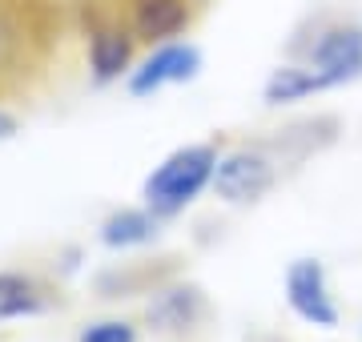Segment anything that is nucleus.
<instances>
[{
    "mask_svg": "<svg viewBox=\"0 0 362 342\" xmlns=\"http://www.w3.org/2000/svg\"><path fill=\"white\" fill-rule=\"evenodd\" d=\"M61 40V4L52 0H0V97L40 73Z\"/></svg>",
    "mask_w": 362,
    "mask_h": 342,
    "instance_id": "f257e3e1",
    "label": "nucleus"
},
{
    "mask_svg": "<svg viewBox=\"0 0 362 342\" xmlns=\"http://www.w3.org/2000/svg\"><path fill=\"white\" fill-rule=\"evenodd\" d=\"M218 158H221L218 141H185L177 149H169L165 158L145 173L141 206L153 210L161 222H173L185 210H194L214 185Z\"/></svg>",
    "mask_w": 362,
    "mask_h": 342,
    "instance_id": "f03ea898",
    "label": "nucleus"
},
{
    "mask_svg": "<svg viewBox=\"0 0 362 342\" xmlns=\"http://www.w3.org/2000/svg\"><path fill=\"white\" fill-rule=\"evenodd\" d=\"M286 173H290V161L282 158V149L270 137L233 141V145H221L209 194L221 206H230V210H250V206L270 198L274 189L282 185Z\"/></svg>",
    "mask_w": 362,
    "mask_h": 342,
    "instance_id": "7ed1b4c3",
    "label": "nucleus"
},
{
    "mask_svg": "<svg viewBox=\"0 0 362 342\" xmlns=\"http://www.w3.org/2000/svg\"><path fill=\"white\" fill-rule=\"evenodd\" d=\"M77 33H81V45H85L89 81L97 89L121 85L145 49L141 40H137V33L129 28V20L121 16L117 0H81Z\"/></svg>",
    "mask_w": 362,
    "mask_h": 342,
    "instance_id": "20e7f679",
    "label": "nucleus"
},
{
    "mask_svg": "<svg viewBox=\"0 0 362 342\" xmlns=\"http://www.w3.org/2000/svg\"><path fill=\"white\" fill-rule=\"evenodd\" d=\"M290 57L306 61L330 85V93L346 89V85L362 81V20L322 16L302 33V40L290 45Z\"/></svg>",
    "mask_w": 362,
    "mask_h": 342,
    "instance_id": "39448f33",
    "label": "nucleus"
},
{
    "mask_svg": "<svg viewBox=\"0 0 362 342\" xmlns=\"http://www.w3.org/2000/svg\"><path fill=\"white\" fill-rule=\"evenodd\" d=\"M202 69H206L202 45L189 37H177V40H161V45L141 49L137 65L129 69V77L121 85H125V93L133 101H153L157 93H165V89L194 85L202 77Z\"/></svg>",
    "mask_w": 362,
    "mask_h": 342,
    "instance_id": "423d86ee",
    "label": "nucleus"
},
{
    "mask_svg": "<svg viewBox=\"0 0 362 342\" xmlns=\"http://www.w3.org/2000/svg\"><path fill=\"white\" fill-rule=\"evenodd\" d=\"M282 298H286V310L302 326L326 330V334L342 326V302H338L334 282H330V270H326L322 258L302 254V258H294V262L286 266Z\"/></svg>",
    "mask_w": 362,
    "mask_h": 342,
    "instance_id": "0eeeda50",
    "label": "nucleus"
},
{
    "mask_svg": "<svg viewBox=\"0 0 362 342\" xmlns=\"http://www.w3.org/2000/svg\"><path fill=\"white\" fill-rule=\"evenodd\" d=\"M209 318V298L197 282H161L145 302V326L165 338H185Z\"/></svg>",
    "mask_w": 362,
    "mask_h": 342,
    "instance_id": "6e6552de",
    "label": "nucleus"
},
{
    "mask_svg": "<svg viewBox=\"0 0 362 342\" xmlns=\"http://www.w3.org/2000/svg\"><path fill=\"white\" fill-rule=\"evenodd\" d=\"M117 8L129 20V28L137 33L145 49L161 45V40L189 37V28L202 13L197 0H117Z\"/></svg>",
    "mask_w": 362,
    "mask_h": 342,
    "instance_id": "1a4fd4ad",
    "label": "nucleus"
},
{
    "mask_svg": "<svg viewBox=\"0 0 362 342\" xmlns=\"http://www.w3.org/2000/svg\"><path fill=\"white\" fill-rule=\"evenodd\" d=\"M57 306V290L33 270H0V326L40 318Z\"/></svg>",
    "mask_w": 362,
    "mask_h": 342,
    "instance_id": "9d476101",
    "label": "nucleus"
},
{
    "mask_svg": "<svg viewBox=\"0 0 362 342\" xmlns=\"http://www.w3.org/2000/svg\"><path fill=\"white\" fill-rule=\"evenodd\" d=\"M161 218L145 206H121V210L105 213L101 225H97V242H101L109 254H133L145 250L161 237Z\"/></svg>",
    "mask_w": 362,
    "mask_h": 342,
    "instance_id": "9b49d317",
    "label": "nucleus"
},
{
    "mask_svg": "<svg viewBox=\"0 0 362 342\" xmlns=\"http://www.w3.org/2000/svg\"><path fill=\"white\" fill-rule=\"evenodd\" d=\"M322 93H330V85L306 61L286 57L282 65H274L266 73V81H262V105L266 109H294L302 101H310V97H322Z\"/></svg>",
    "mask_w": 362,
    "mask_h": 342,
    "instance_id": "f8f14e48",
    "label": "nucleus"
},
{
    "mask_svg": "<svg viewBox=\"0 0 362 342\" xmlns=\"http://www.w3.org/2000/svg\"><path fill=\"white\" fill-rule=\"evenodd\" d=\"M334 137H338L334 117H306V121H294V125H282V129L270 133V141L282 149L290 170L302 165L306 158H314V153H322L326 145H334Z\"/></svg>",
    "mask_w": 362,
    "mask_h": 342,
    "instance_id": "ddd939ff",
    "label": "nucleus"
},
{
    "mask_svg": "<svg viewBox=\"0 0 362 342\" xmlns=\"http://www.w3.org/2000/svg\"><path fill=\"white\" fill-rule=\"evenodd\" d=\"M77 342H141L133 318H93L77 330Z\"/></svg>",
    "mask_w": 362,
    "mask_h": 342,
    "instance_id": "4468645a",
    "label": "nucleus"
},
{
    "mask_svg": "<svg viewBox=\"0 0 362 342\" xmlns=\"http://www.w3.org/2000/svg\"><path fill=\"white\" fill-rule=\"evenodd\" d=\"M16 133H21V117H16V109H8L4 97H0V141H13Z\"/></svg>",
    "mask_w": 362,
    "mask_h": 342,
    "instance_id": "2eb2a0df",
    "label": "nucleus"
},
{
    "mask_svg": "<svg viewBox=\"0 0 362 342\" xmlns=\"http://www.w3.org/2000/svg\"><path fill=\"white\" fill-rule=\"evenodd\" d=\"M197 4H202V8H206V4H209V0H197Z\"/></svg>",
    "mask_w": 362,
    "mask_h": 342,
    "instance_id": "dca6fc26",
    "label": "nucleus"
}]
</instances>
